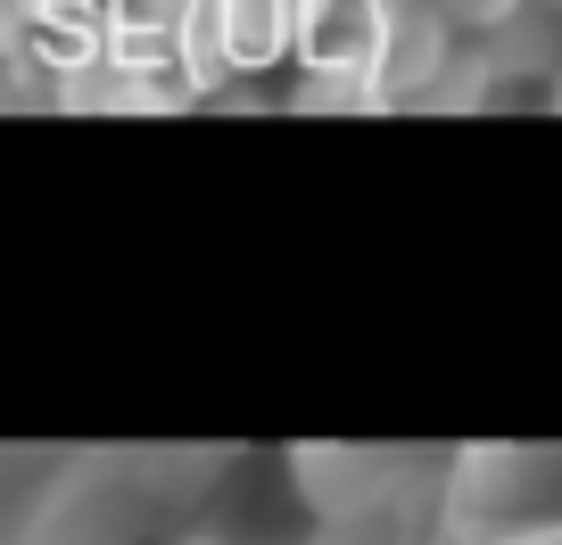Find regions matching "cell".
<instances>
[{
	"label": "cell",
	"mask_w": 562,
	"mask_h": 545,
	"mask_svg": "<svg viewBox=\"0 0 562 545\" xmlns=\"http://www.w3.org/2000/svg\"><path fill=\"white\" fill-rule=\"evenodd\" d=\"M456 25L430 9V0H389L381 18V50H372V83H381V107H422V91H430V75L447 67V50H456Z\"/></svg>",
	"instance_id": "cell-1"
},
{
	"label": "cell",
	"mask_w": 562,
	"mask_h": 545,
	"mask_svg": "<svg viewBox=\"0 0 562 545\" xmlns=\"http://www.w3.org/2000/svg\"><path fill=\"white\" fill-rule=\"evenodd\" d=\"M480 58H488L496 91L546 83V75L562 67V18H546V9H513L496 34H480Z\"/></svg>",
	"instance_id": "cell-2"
},
{
	"label": "cell",
	"mask_w": 562,
	"mask_h": 545,
	"mask_svg": "<svg viewBox=\"0 0 562 545\" xmlns=\"http://www.w3.org/2000/svg\"><path fill=\"white\" fill-rule=\"evenodd\" d=\"M488 100H496V75H488V58H480V42H456L447 67L430 75V91H422L430 116H472V107H488Z\"/></svg>",
	"instance_id": "cell-3"
},
{
	"label": "cell",
	"mask_w": 562,
	"mask_h": 545,
	"mask_svg": "<svg viewBox=\"0 0 562 545\" xmlns=\"http://www.w3.org/2000/svg\"><path fill=\"white\" fill-rule=\"evenodd\" d=\"M290 100L299 107H323V116H356V107H381V83H372L364 67H306L299 58V83H290Z\"/></svg>",
	"instance_id": "cell-4"
},
{
	"label": "cell",
	"mask_w": 562,
	"mask_h": 545,
	"mask_svg": "<svg viewBox=\"0 0 562 545\" xmlns=\"http://www.w3.org/2000/svg\"><path fill=\"white\" fill-rule=\"evenodd\" d=\"M447 25H456L463 42H480V34H496V25L513 18V9H529V0H430Z\"/></svg>",
	"instance_id": "cell-5"
},
{
	"label": "cell",
	"mask_w": 562,
	"mask_h": 545,
	"mask_svg": "<svg viewBox=\"0 0 562 545\" xmlns=\"http://www.w3.org/2000/svg\"><path fill=\"white\" fill-rule=\"evenodd\" d=\"M538 91H546V107H554V116H562V67H554V75H546V83H538Z\"/></svg>",
	"instance_id": "cell-6"
},
{
	"label": "cell",
	"mask_w": 562,
	"mask_h": 545,
	"mask_svg": "<svg viewBox=\"0 0 562 545\" xmlns=\"http://www.w3.org/2000/svg\"><path fill=\"white\" fill-rule=\"evenodd\" d=\"M42 9H67V0H25V25H34V18H42Z\"/></svg>",
	"instance_id": "cell-7"
},
{
	"label": "cell",
	"mask_w": 562,
	"mask_h": 545,
	"mask_svg": "<svg viewBox=\"0 0 562 545\" xmlns=\"http://www.w3.org/2000/svg\"><path fill=\"white\" fill-rule=\"evenodd\" d=\"M529 9H546V18H562V0H529Z\"/></svg>",
	"instance_id": "cell-8"
},
{
	"label": "cell",
	"mask_w": 562,
	"mask_h": 545,
	"mask_svg": "<svg viewBox=\"0 0 562 545\" xmlns=\"http://www.w3.org/2000/svg\"><path fill=\"white\" fill-rule=\"evenodd\" d=\"M381 9H389V0H381Z\"/></svg>",
	"instance_id": "cell-9"
}]
</instances>
